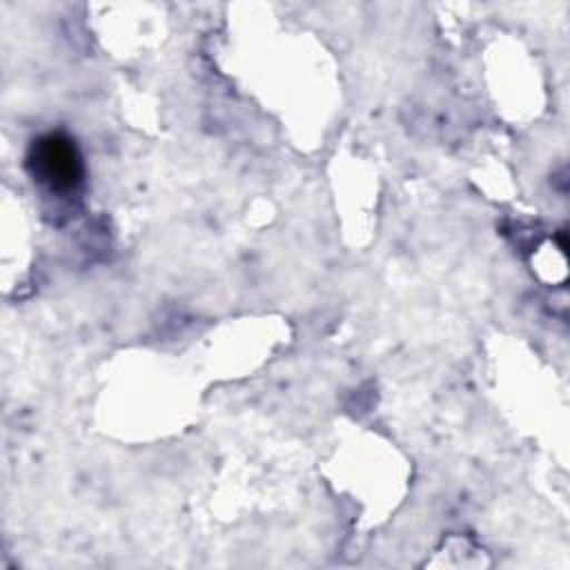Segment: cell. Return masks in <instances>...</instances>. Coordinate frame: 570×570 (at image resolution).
Here are the masks:
<instances>
[{
  "label": "cell",
  "instance_id": "6da1fadb",
  "mask_svg": "<svg viewBox=\"0 0 570 570\" xmlns=\"http://www.w3.org/2000/svg\"><path fill=\"white\" fill-rule=\"evenodd\" d=\"M29 169L33 178L53 191H71L82 178V160L73 145L62 134H47L33 140L29 149Z\"/></svg>",
  "mask_w": 570,
  "mask_h": 570
}]
</instances>
